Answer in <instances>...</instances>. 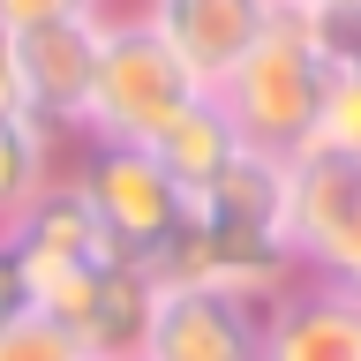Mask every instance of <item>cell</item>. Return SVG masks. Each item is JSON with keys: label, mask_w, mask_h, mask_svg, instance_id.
<instances>
[{"label": "cell", "mask_w": 361, "mask_h": 361, "mask_svg": "<svg viewBox=\"0 0 361 361\" xmlns=\"http://www.w3.org/2000/svg\"><path fill=\"white\" fill-rule=\"evenodd\" d=\"M90 8H106V16H113V8H135V0H90Z\"/></svg>", "instance_id": "obj_17"}, {"label": "cell", "mask_w": 361, "mask_h": 361, "mask_svg": "<svg viewBox=\"0 0 361 361\" xmlns=\"http://www.w3.org/2000/svg\"><path fill=\"white\" fill-rule=\"evenodd\" d=\"M135 16L196 75V90H219L226 75L241 68V53L271 30L279 0H135Z\"/></svg>", "instance_id": "obj_6"}, {"label": "cell", "mask_w": 361, "mask_h": 361, "mask_svg": "<svg viewBox=\"0 0 361 361\" xmlns=\"http://www.w3.org/2000/svg\"><path fill=\"white\" fill-rule=\"evenodd\" d=\"M286 8H338V0H286Z\"/></svg>", "instance_id": "obj_18"}, {"label": "cell", "mask_w": 361, "mask_h": 361, "mask_svg": "<svg viewBox=\"0 0 361 361\" xmlns=\"http://www.w3.org/2000/svg\"><path fill=\"white\" fill-rule=\"evenodd\" d=\"M61 143H68V135H53L38 113H0V241H16L23 211L68 173Z\"/></svg>", "instance_id": "obj_9"}, {"label": "cell", "mask_w": 361, "mask_h": 361, "mask_svg": "<svg viewBox=\"0 0 361 361\" xmlns=\"http://www.w3.org/2000/svg\"><path fill=\"white\" fill-rule=\"evenodd\" d=\"M151 301H158V279L135 264H113L98 279V301L83 316V354L98 361H143V331H151Z\"/></svg>", "instance_id": "obj_10"}, {"label": "cell", "mask_w": 361, "mask_h": 361, "mask_svg": "<svg viewBox=\"0 0 361 361\" xmlns=\"http://www.w3.org/2000/svg\"><path fill=\"white\" fill-rule=\"evenodd\" d=\"M324 83H331V61L316 53L309 16L279 0L271 30L241 53V68H233L211 98L226 106V121H233V135H241V151L293 158V151H309V128H316V106H324Z\"/></svg>", "instance_id": "obj_1"}, {"label": "cell", "mask_w": 361, "mask_h": 361, "mask_svg": "<svg viewBox=\"0 0 361 361\" xmlns=\"http://www.w3.org/2000/svg\"><path fill=\"white\" fill-rule=\"evenodd\" d=\"M0 113H30L23 106V75H16V38L0 30Z\"/></svg>", "instance_id": "obj_16"}, {"label": "cell", "mask_w": 361, "mask_h": 361, "mask_svg": "<svg viewBox=\"0 0 361 361\" xmlns=\"http://www.w3.org/2000/svg\"><path fill=\"white\" fill-rule=\"evenodd\" d=\"M309 151L361 158V68H331L324 106H316V128H309Z\"/></svg>", "instance_id": "obj_12"}, {"label": "cell", "mask_w": 361, "mask_h": 361, "mask_svg": "<svg viewBox=\"0 0 361 361\" xmlns=\"http://www.w3.org/2000/svg\"><path fill=\"white\" fill-rule=\"evenodd\" d=\"M68 180L83 188V203L98 219V233L113 241V256L135 271H151L166 256V241L188 226V188L135 143H83V166Z\"/></svg>", "instance_id": "obj_3"}, {"label": "cell", "mask_w": 361, "mask_h": 361, "mask_svg": "<svg viewBox=\"0 0 361 361\" xmlns=\"http://www.w3.org/2000/svg\"><path fill=\"white\" fill-rule=\"evenodd\" d=\"M286 248L309 279L361 293V158L331 151L286 158Z\"/></svg>", "instance_id": "obj_4"}, {"label": "cell", "mask_w": 361, "mask_h": 361, "mask_svg": "<svg viewBox=\"0 0 361 361\" xmlns=\"http://www.w3.org/2000/svg\"><path fill=\"white\" fill-rule=\"evenodd\" d=\"M233 151H241V135H233V121H226V106L211 98V90H203L196 106H188V113L173 121V128H166V135L151 143V158H158V166H166V173L180 180V188H188V196H196V188H203L211 173H219V166H226Z\"/></svg>", "instance_id": "obj_11"}, {"label": "cell", "mask_w": 361, "mask_h": 361, "mask_svg": "<svg viewBox=\"0 0 361 361\" xmlns=\"http://www.w3.org/2000/svg\"><path fill=\"white\" fill-rule=\"evenodd\" d=\"M98 30L106 8H75L61 23H38L16 38V75H23V106L38 113L53 135L83 143V113H90V68H98Z\"/></svg>", "instance_id": "obj_5"}, {"label": "cell", "mask_w": 361, "mask_h": 361, "mask_svg": "<svg viewBox=\"0 0 361 361\" xmlns=\"http://www.w3.org/2000/svg\"><path fill=\"white\" fill-rule=\"evenodd\" d=\"M203 90L196 75L143 30L135 8H113L98 30V68H90V113H83V143H135L151 151Z\"/></svg>", "instance_id": "obj_2"}, {"label": "cell", "mask_w": 361, "mask_h": 361, "mask_svg": "<svg viewBox=\"0 0 361 361\" xmlns=\"http://www.w3.org/2000/svg\"><path fill=\"white\" fill-rule=\"evenodd\" d=\"M83 361H98V354H83Z\"/></svg>", "instance_id": "obj_19"}, {"label": "cell", "mask_w": 361, "mask_h": 361, "mask_svg": "<svg viewBox=\"0 0 361 361\" xmlns=\"http://www.w3.org/2000/svg\"><path fill=\"white\" fill-rule=\"evenodd\" d=\"M30 309V293H23V264H16V241H0V324L8 316Z\"/></svg>", "instance_id": "obj_15"}, {"label": "cell", "mask_w": 361, "mask_h": 361, "mask_svg": "<svg viewBox=\"0 0 361 361\" xmlns=\"http://www.w3.org/2000/svg\"><path fill=\"white\" fill-rule=\"evenodd\" d=\"M75 8H90V0H0V30H8V38H23V30L61 23V16H75Z\"/></svg>", "instance_id": "obj_14"}, {"label": "cell", "mask_w": 361, "mask_h": 361, "mask_svg": "<svg viewBox=\"0 0 361 361\" xmlns=\"http://www.w3.org/2000/svg\"><path fill=\"white\" fill-rule=\"evenodd\" d=\"M264 309L219 286H158L143 361H256Z\"/></svg>", "instance_id": "obj_7"}, {"label": "cell", "mask_w": 361, "mask_h": 361, "mask_svg": "<svg viewBox=\"0 0 361 361\" xmlns=\"http://www.w3.org/2000/svg\"><path fill=\"white\" fill-rule=\"evenodd\" d=\"M256 361H361V293L301 271L279 301H264Z\"/></svg>", "instance_id": "obj_8"}, {"label": "cell", "mask_w": 361, "mask_h": 361, "mask_svg": "<svg viewBox=\"0 0 361 361\" xmlns=\"http://www.w3.org/2000/svg\"><path fill=\"white\" fill-rule=\"evenodd\" d=\"M0 361H83V338L68 324H53V316L23 309L0 324Z\"/></svg>", "instance_id": "obj_13"}]
</instances>
